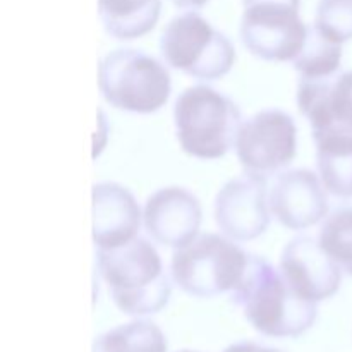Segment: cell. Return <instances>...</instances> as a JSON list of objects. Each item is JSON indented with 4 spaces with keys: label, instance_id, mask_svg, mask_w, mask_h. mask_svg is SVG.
<instances>
[{
    "label": "cell",
    "instance_id": "6da1fadb",
    "mask_svg": "<svg viewBox=\"0 0 352 352\" xmlns=\"http://www.w3.org/2000/svg\"><path fill=\"white\" fill-rule=\"evenodd\" d=\"M230 299L256 332L267 337H299L318 318L316 302L302 298L280 268L263 256L250 254L248 267Z\"/></svg>",
    "mask_w": 352,
    "mask_h": 352
},
{
    "label": "cell",
    "instance_id": "7a4b0ae2",
    "mask_svg": "<svg viewBox=\"0 0 352 352\" xmlns=\"http://www.w3.org/2000/svg\"><path fill=\"white\" fill-rule=\"evenodd\" d=\"M96 265L110 298L126 315H155L168 305L172 277L150 241L138 236L122 246L96 250Z\"/></svg>",
    "mask_w": 352,
    "mask_h": 352
},
{
    "label": "cell",
    "instance_id": "3957f363",
    "mask_svg": "<svg viewBox=\"0 0 352 352\" xmlns=\"http://www.w3.org/2000/svg\"><path fill=\"white\" fill-rule=\"evenodd\" d=\"M241 124L239 107L210 86H189L175 100V136L189 157L199 160L226 157L236 148Z\"/></svg>",
    "mask_w": 352,
    "mask_h": 352
},
{
    "label": "cell",
    "instance_id": "277c9868",
    "mask_svg": "<svg viewBox=\"0 0 352 352\" xmlns=\"http://www.w3.org/2000/svg\"><path fill=\"white\" fill-rule=\"evenodd\" d=\"M98 86L107 103L131 113H155L172 93L164 62L136 48H117L100 58Z\"/></svg>",
    "mask_w": 352,
    "mask_h": 352
},
{
    "label": "cell",
    "instance_id": "5b68a950",
    "mask_svg": "<svg viewBox=\"0 0 352 352\" xmlns=\"http://www.w3.org/2000/svg\"><path fill=\"white\" fill-rule=\"evenodd\" d=\"M250 254L220 234H198L191 243L174 251L170 277L192 298L210 299L232 292L243 278Z\"/></svg>",
    "mask_w": 352,
    "mask_h": 352
},
{
    "label": "cell",
    "instance_id": "8992f818",
    "mask_svg": "<svg viewBox=\"0 0 352 352\" xmlns=\"http://www.w3.org/2000/svg\"><path fill=\"white\" fill-rule=\"evenodd\" d=\"M165 64L199 81H215L232 71L236 48L201 14L188 10L168 21L160 36Z\"/></svg>",
    "mask_w": 352,
    "mask_h": 352
},
{
    "label": "cell",
    "instance_id": "52a82bcc",
    "mask_svg": "<svg viewBox=\"0 0 352 352\" xmlns=\"http://www.w3.org/2000/svg\"><path fill=\"white\" fill-rule=\"evenodd\" d=\"M239 36L253 57L267 62L294 60L308 36L299 16L301 0H243Z\"/></svg>",
    "mask_w": 352,
    "mask_h": 352
},
{
    "label": "cell",
    "instance_id": "ba28073f",
    "mask_svg": "<svg viewBox=\"0 0 352 352\" xmlns=\"http://www.w3.org/2000/svg\"><path fill=\"white\" fill-rule=\"evenodd\" d=\"M298 151V127L289 113L278 109L261 110L243 120L236 155L244 172L270 177L291 165Z\"/></svg>",
    "mask_w": 352,
    "mask_h": 352
},
{
    "label": "cell",
    "instance_id": "9c48e42d",
    "mask_svg": "<svg viewBox=\"0 0 352 352\" xmlns=\"http://www.w3.org/2000/svg\"><path fill=\"white\" fill-rule=\"evenodd\" d=\"M268 191L267 177L250 172L223 184L213 203L220 232L236 243H248L265 234L272 215Z\"/></svg>",
    "mask_w": 352,
    "mask_h": 352
},
{
    "label": "cell",
    "instance_id": "30bf717a",
    "mask_svg": "<svg viewBox=\"0 0 352 352\" xmlns=\"http://www.w3.org/2000/svg\"><path fill=\"white\" fill-rule=\"evenodd\" d=\"M268 205L278 223L291 230H306L329 215L325 186L320 175L308 168L277 174L268 191Z\"/></svg>",
    "mask_w": 352,
    "mask_h": 352
},
{
    "label": "cell",
    "instance_id": "8fae6325",
    "mask_svg": "<svg viewBox=\"0 0 352 352\" xmlns=\"http://www.w3.org/2000/svg\"><path fill=\"white\" fill-rule=\"evenodd\" d=\"M201 220V203L186 188H162L144 203L143 226L162 246L179 250L191 243L199 234Z\"/></svg>",
    "mask_w": 352,
    "mask_h": 352
},
{
    "label": "cell",
    "instance_id": "7c38bea8",
    "mask_svg": "<svg viewBox=\"0 0 352 352\" xmlns=\"http://www.w3.org/2000/svg\"><path fill=\"white\" fill-rule=\"evenodd\" d=\"M278 268L289 284L313 302L336 296L342 282V268L311 236L289 241L280 253Z\"/></svg>",
    "mask_w": 352,
    "mask_h": 352
},
{
    "label": "cell",
    "instance_id": "4fadbf2b",
    "mask_svg": "<svg viewBox=\"0 0 352 352\" xmlns=\"http://www.w3.org/2000/svg\"><path fill=\"white\" fill-rule=\"evenodd\" d=\"M298 109L313 134L352 133V71L322 79H299Z\"/></svg>",
    "mask_w": 352,
    "mask_h": 352
},
{
    "label": "cell",
    "instance_id": "5bb4252c",
    "mask_svg": "<svg viewBox=\"0 0 352 352\" xmlns=\"http://www.w3.org/2000/svg\"><path fill=\"white\" fill-rule=\"evenodd\" d=\"M143 213L133 192L117 182L93 186V243L96 250L122 246L138 237Z\"/></svg>",
    "mask_w": 352,
    "mask_h": 352
},
{
    "label": "cell",
    "instance_id": "9a60e30c",
    "mask_svg": "<svg viewBox=\"0 0 352 352\" xmlns=\"http://www.w3.org/2000/svg\"><path fill=\"white\" fill-rule=\"evenodd\" d=\"M316 144V168L327 192L337 198H352V133L329 131L313 134Z\"/></svg>",
    "mask_w": 352,
    "mask_h": 352
},
{
    "label": "cell",
    "instance_id": "2e32d148",
    "mask_svg": "<svg viewBox=\"0 0 352 352\" xmlns=\"http://www.w3.org/2000/svg\"><path fill=\"white\" fill-rule=\"evenodd\" d=\"M162 0H98V14L107 34L131 41L155 30Z\"/></svg>",
    "mask_w": 352,
    "mask_h": 352
},
{
    "label": "cell",
    "instance_id": "e0dca14e",
    "mask_svg": "<svg viewBox=\"0 0 352 352\" xmlns=\"http://www.w3.org/2000/svg\"><path fill=\"white\" fill-rule=\"evenodd\" d=\"M93 352H167V339L155 323L134 320L96 337Z\"/></svg>",
    "mask_w": 352,
    "mask_h": 352
},
{
    "label": "cell",
    "instance_id": "ac0fdd59",
    "mask_svg": "<svg viewBox=\"0 0 352 352\" xmlns=\"http://www.w3.org/2000/svg\"><path fill=\"white\" fill-rule=\"evenodd\" d=\"M342 62V43L323 34L315 24L308 26V36L301 52L292 60L302 79H322L336 74Z\"/></svg>",
    "mask_w": 352,
    "mask_h": 352
},
{
    "label": "cell",
    "instance_id": "d6986e66",
    "mask_svg": "<svg viewBox=\"0 0 352 352\" xmlns=\"http://www.w3.org/2000/svg\"><path fill=\"white\" fill-rule=\"evenodd\" d=\"M318 241L342 272L352 275V206L327 215Z\"/></svg>",
    "mask_w": 352,
    "mask_h": 352
},
{
    "label": "cell",
    "instance_id": "ffe728a7",
    "mask_svg": "<svg viewBox=\"0 0 352 352\" xmlns=\"http://www.w3.org/2000/svg\"><path fill=\"white\" fill-rule=\"evenodd\" d=\"M315 26L337 43L352 40V0H318Z\"/></svg>",
    "mask_w": 352,
    "mask_h": 352
},
{
    "label": "cell",
    "instance_id": "44dd1931",
    "mask_svg": "<svg viewBox=\"0 0 352 352\" xmlns=\"http://www.w3.org/2000/svg\"><path fill=\"white\" fill-rule=\"evenodd\" d=\"M175 7L179 9H188V10H195V9H201L203 6L210 2V0H170Z\"/></svg>",
    "mask_w": 352,
    "mask_h": 352
},
{
    "label": "cell",
    "instance_id": "7402d4cb",
    "mask_svg": "<svg viewBox=\"0 0 352 352\" xmlns=\"http://www.w3.org/2000/svg\"><path fill=\"white\" fill-rule=\"evenodd\" d=\"M179 352H196V351H179Z\"/></svg>",
    "mask_w": 352,
    "mask_h": 352
}]
</instances>
